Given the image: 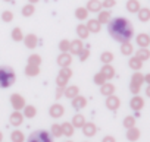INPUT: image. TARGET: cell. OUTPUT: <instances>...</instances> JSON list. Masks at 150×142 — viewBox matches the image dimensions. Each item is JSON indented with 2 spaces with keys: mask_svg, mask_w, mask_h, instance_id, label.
<instances>
[{
  "mask_svg": "<svg viewBox=\"0 0 150 142\" xmlns=\"http://www.w3.org/2000/svg\"><path fill=\"white\" fill-rule=\"evenodd\" d=\"M108 31H109L110 37L118 43L129 41L134 37V28H132L131 22L122 16L110 19L108 22Z\"/></svg>",
  "mask_w": 150,
  "mask_h": 142,
  "instance_id": "1",
  "label": "cell"
},
{
  "mask_svg": "<svg viewBox=\"0 0 150 142\" xmlns=\"http://www.w3.org/2000/svg\"><path fill=\"white\" fill-rule=\"evenodd\" d=\"M16 73L11 66H0V88H9L15 84Z\"/></svg>",
  "mask_w": 150,
  "mask_h": 142,
  "instance_id": "2",
  "label": "cell"
},
{
  "mask_svg": "<svg viewBox=\"0 0 150 142\" xmlns=\"http://www.w3.org/2000/svg\"><path fill=\"white\" fill-rule=\"evenodd\" d=\"M28 142H53V136L50 132L44 130V129H38L30 133V136L27 138Z\"/></svg>",
  "mask_w": 150,
  "mask_h": 142,
  "instance_id": "3",
  "label": "cell"
},
{
  "mask_svg": "<svg viewBox=\"0 0 150 142\" xmlns=\"http://www.w3.org/2000/svg\"><path fill=\"white\" fill-rule=\"evenodd\" d=\"M11 106L13 107V110H22L25 107V98L21 94L15 92L11 95Z\"/></svg>",
  "mask_w": 150,
  "mask_h": 142,
  "instance_id": "4",
  "label": "cell"
},
{
  "mask_svg": "<svg viewBox=\"0 0 150 142\" xmlns=\"http://www.w3.org/2000/svg\"><path fill=\"white\" fill-rule=\"evenodd\" d=\"M106 107L110 110V111H116L118 108H119V106H121V100L115 95V94H112V95H108L106 97Z\"/></svg>",
  "mask_w": 150,
  "mask_h": 142,
  "instance_id": "5",
  "label": "cell"
},
{
  "mask_svg": "<svg viewBox=\"0 0 150 142\" xmlns=\"http://www.w3.org/2000/svg\"><path fill=\"white\" fill-rule=\"evenodd\" d=\"M22 122H24V114H22L21 110H15L13 113H11V116H9V123H11L12 126L19 127V126L22 125Z\"/></svg>",
  "mask_w": 150,
  "mask_h": 142,
  "instance_id": "6",
  "label": "cell"
},
{
  "mask_svg": "<svg viewBox=\"0 0 150 142\" xmlns=\"http://www.w3.org/2000/svg\"><path fill=\"white\" fill-rule=\"evenodd\" d=\"M72 63V54L69 51H60V54L57 56V64L60 67H65V66H71Z\"/></svg>",
  "mask_w": 150,
  "mask_h": 142,
  "instance_id": "7",
  "label": "cell"
},
{
  "mask_svg": "<svg viewBox=\"0 0 150 142\" xmlns=\"http://www.w3.org/2000/svg\"><path fill=\"white\" fill-rule=\"evenodd\" d=\"M49 114H50V117H53V119L63 117V114H65V107H63L62 104H52L50 108H49Z\"/></svg>",
  "mask_w": 150,
  "mask_h": 142,
  "instance_id": "8",
  "label": "cell"
},
{
  "mask_svg": "<svg viewBox=\"0 0 150 142\" xmlns=\"http://www.w3.org/2000/svg\"><path fill=\"white\" fill-rule=\"evenodd\" d=\"M129 107H131L134 111L143 110V107H144V98L140 97L138 94H135V95L131 98V101H129Z\"/></svg>",
  "mask_w": 150,
  "mask_h": 142,
  "instance_id": "9",
  "label": "cell"
},
{
  "mask_svg": "<svg viewBox=\"0 0 150 142\" xmlns=\"http://www.w3.org/2000/svg\"><path fill=\"white\" fill-rule=\"evenodd\" d=\"M81 129H83L84 136H87V138H93V136L97 133V126H96L93 122H86Z\"/></svg>",
  "mask_w": 150,
  "mask_h": 142,
  "instance_id": "10",
  "label": "cell"
},
{
  "mask_svg": "<svg viewBox=\"0 0 150 142\" xmlns=\"http://www.w3.org/2000/svg\"><path fill=\"white\" fill-rule=\"evenodd\" d=\"M84 48V44H83V40L81 38H77V40H72L71 41V45H69V53L71 54H77Z\"/></svg>",
  "mask_w": 150,
  "mask_h": 142,
  "instance_id": "11",
  "label": "cell"
},
{
  "mask_svg": "<svg viewBox=\"0 0 150 142\" xmlns=\"http://www.w3.org/2000/svg\"><path fill=\"white\" fill-rule=\"evenodd\" d=\"M127 139L129 141V142H135V141H138L140 139V136H141V132H140V129L138 127H135V126H132V127H129V129H127Z\"/></svg>",
  "mask_w": 150,
  "mask_h": 142,
  "instance_id": "12",
  "label": "cell"
},
{
  "mask_svg": "<svg viewBox=\"0 0 150 142\" xmlns=\"http://www.w3.org/2000/svg\"><path fill=\"white\" fill-rule=\"evenodd\" d=\"M72 107L75 108V110H81V108H84L86 106H87V98L86 97H83V95H77V97H74L72 100Z\"/></svg>",
  "mask_w": 150,
  "mask_h": 142,
  "instance_id": "13",
  "label": "cell"
},
{
  "mask_svg": "<svg viewBox=\"0 0 150 142\" xmlns=\"http://www.w3.org/2000/svg\"><path fill=\"white\" fill-rule=\"evenodd\" d=\"M86 27H87V29L90 31V34H97V32H100V29H102V24H100L97 19H88L87 24H86Z\"/></svg>",
  "mask_w": 150,
  "mask_h": 142,
  "instance_id": "14",
  "label": "cell"
},
{
  "mask_svg": "<svg viewBox=\"0 0 150 142\" xmlns=\"http://www.w3.org/2000/svg\"><path fill=\"white\" fill-rule=\"evenodd\" d=\"M24 44H25V47L27 48H35L37 45H38V38H37V35H34V34H28V35H25L24 37Z\"/></svg>",
  "mask_w": 150,
  "mask_h": 142,
  "instance_id": "15",
  "label": "cell"
},
{
  "mask_svg": "<svg viewBox=\"0 0 150 142\" xmlns=\"http://www.w3.org/2000/svg\"><path fill=\"white\" fill-rule=\"evenodd\" d=\"M135 43L138 47H149L150 45V35L146 32H141L135 37Z\"/></svg>",
  "mask_w": 150,
  "mask_h": 142,
  "instance_id": "16",
  "label": "cell"
},
{
  "mask_svg": "<svg viewBox=\"0 0 150 142\" xmlns=\"http://www.w3.org/2000/svg\"><path fill=\"white\" fill-rule=\"evenodd\" d=\"M100 72L105 75V78H106L108 81H110V79H113V78H115V67H113L110 63L103 64V67H102Z\"/></svg>",
  "mask_w": 150,
  "mask_h": 142,
  "instance_id": "17",
  "label": "cell"
},
{
  "mask_svg": "<svg viewBox=\"0 0 150 142\" xmlns=\"http://www.w3.org/2000/svg\"><path fill=\"white\" fill-rule=\"evenodd\" d=\"M80 94V88L77 85H71V87H65V92H63V97L72 100L74 97H77Z\"/></svg>",
  "mask_w": 150,
  "mask_h": 142,
  "instance_id": "18",
  "label": "cell"
},
{
  "mask_svg": "<svg viewBox=\"0 0 150 142\" xmlns=\"http://www.w3.org/2000/svg\"><path fill=\"white\" fill-rule=\"evenodd\" d=\"M100 92H102V95H105V97L112 95V94H115V85L110 84V82H105L103 85H100Z\"/></svg>",
  "mask_w": 150,
  "mask_h": 142,
  "instance_id": "19",
  "label": "cell"
},
{
  "mask_svg": "<svg viewBox=\"0 0 150 142\" xmlns=\"http://www.w3.org/2000/svg\"><path fill=\"white\" fill-rule=\"evenodd\" d=\"M135 57H138L141 62H146L150 59V50L149 47H140L137 51H135Z\"/></svg>",
  "mask_w": 150,
  "mask_h": 142,
  "instance_id": "20",
  "label": "cell"
},
{
  "mask_svg": "<svg viewBox=\"0 0 150 142\" xmlns=\"http://www.w3.org/2000/svg\"><path fill=\"white\" fill-rule=\"evenodd\" d=\"M86 8L88 12H100L103 6H102V2H99V0H88Z\"/></svg>",
  "mask_w": 150,
  "mask_h": 142,
  "instance_id": "21",
  "label": "cell"
},
{
  "mask_svg": "<svg viewBox=\"0 0 150 142\" xmlns=\"http://www.w3.org/2000/svg\"><path fill=\"white\" fill-rule=\"evenodd\" d=\"M86 122H87V120H86V116H83V114H75V116L72 117V122H71V123L74 125L75 129H81Z\"/></svg>",
  "mask_w": 150,
  "mask_h": 142,
  "instance_id": "22",
  "label": "cell"
},
{
  "mask_svg": "<svg viewBox=\"0 0 150 142\" xmlns=\"http://www.w3.org/2000/svg\"><path fill=\"white\" fill-rule=\"evenodd\" d=\"M22 110H24L22 114H24V117H27V119H33V117L37 116V108H35L34 106H31V104H25V107H24Z\"/></svg>",
  "mask_w": 150,
  "mask_h": 142,
  "instance_id": "23",
  "label": "cell"
},
{
  "mask_svg": "<svg viewBox=\"0 0 150 142\" xmlns=\"http://www.w3.org/2000/svg\"><path fill=\"white\" fill-rule=\"evenodd\" d=\"M137 15H138V21L140 22H149L150 21V9L149 8H140Z\"/></svg>",
  "mask_w": 150,
  "mask_h": 142,
  "instance_id": "24",
  "label": "cell"
},
{
  "mask_svg": "<svg viewBox=\"0 0 150 142\" xmlns=\"http://www.w3.org/2000/svg\"><path fill=\"white\" fill-rule=\"evenodd\" d=\"M121 53L124 56H131L134 53V45L129 43V41H124L121 43Z\"/></svg>",
  "mask_w": 150,
  "mask_h": 142,
  "instance_id": "25",
  "label": "cell"
},
{
  "mask_svg": "<svg viewBox=\"0 0 150 142\" xmlns=\"http://www.w3.org/2000/svg\"><path fill=\"white\" fill-rule=\"evenodd\" d=\"M128 66H129V69H132V70H140V69H143V62L138 59V57H129V60H128Z\"/></svg>",
  "mask_w": 150,
  "mask_h": 142,
  "instance_id": "26",
  "label": "cell"
},
{
  "mask_svg": "<svg viewBox=\"0 0 150 142\" xmlns=\"http://www.w3.org/2000/svg\"><path fill=\"white\" fill-rule=\"evenodd\" d=\"M60 126H62V135H65V136H68V138L74 135V132H75V127H74V125H72V123H69V122H65V123H62Z\"/></svg>",
  "mask_w": 150,
  "mask_h": 142,
  "instance_id": "27",
  "label": "cell"
},
{
  "mask_svg": "<svg viewBox=\"0 0 150 142\" xmlns=\"http://www.w3.org/2000/svg\"><path fill=\"white\" fill-rule=\"evenodd\" d=\"M140 2L138 0H128L127 2V10L129 12V13H137L138 10H140Z\"/></svg>",
  "mask_w": 150,
  "mask_h": 142,
  "instance_id": "28",
  "label": "cell"
},
{
  "mask_svg": "<svg viewBox=\"0 0 150 142\" xmlns=\"http://www.w3.org/2000/svg\"><path fill=\"white\" fill-rule=\"evenodd\" d=\"M25 75L27 76H30V78H33V76H37L38 73H40V66H34V64H27V67H25Z\"/></svg>",
  "mask_w": 150,
  "mask_h": 142,
  "instance_id": "29",
  "label": "cell"
},
{
  "mask_svg": "<svg viewBox=\"0 0 150 142\" xmlns=\"http://www.w3.org/2000/svg\"><path fill=\"white\" fill-rule=\"evenodd\" d=\"M88 10H87V8H77L75 9V18H77L78 21H86L87 18H88Z\"/></svg>",
  "mask_w": 150,
  "mask_h": 142,
  "instance_id": "30",
  "label": "cell"
},
{
  "mask_svg": "<svg viewBox=\"0 0 150 142\" xmlns=\"http://www.w3.org/2000/svg\"><path fill=\"white\" fill-rule=\"evenodd\" d=\"M34 12H35V8H34V5H33V3H28V5L22 6V9H21V15H22V16H25V18L33 16V15H34Z\"/></svg>",
  "mask_w": 150,
  "mask_h": 142,
  "instance_id": "31",
  "label": "cell"
},
{
  "mask_svg": "<svg viewBox=\"0 0 150 142\" xmlns=\"http://www.w3.org/2000/svg\"><path fill=\"white\" fill-rule=\"evenodd\" d=\"M99 16H97V21L100 24H108L110 19H112V15H110V10H100L97 12Z\"/></svg>",
  "mask_w": 150,
  "mask_h": 142,
  "instance_id": "32",
  "label": "cell"
},
{
  "mask_svg": "<svg viewBox=\"0 0 150 142\" xmlns=\"http://www.w3.org/2000/svg\"><path fill=\"white\" fill-rule=\"evenodd\" d=\"M77 35H78V38H81V40H86V38H88V35H90V31L87 29V27H86L84 24H80V25L77 27Z\"/></svg>",
  "mask_w": 150,
  "mask_h": 142,
  "instance_id": "33",
  "label": "cell"
},
{
  "mask_svg": "<svg viewBox=\"0 0 150 142\" xmlns=\"http://www.w3.org/2000/svg\"><path fill=\"white\" fill-rule=\"evenodd\" d=\"M11 38H12L15 43H19V41H22V40H24L22 29H21L19 27H15V28L12 29V32H11Z\"/></svg>",
  "mask_w": 150,
  "mask_h": 142,
  "instance_id": "34",
  "label": "cell"
},
{
  "mask_svg": "<svg viewBox=\"0 0 150 142\" xmlns=\"http://www.w3.org/2000/svg\"><path fill=\"white\" fill-rule=\"evenodd\" d=\"M131 82L141 87V85L144 84V75L140 72V70H134V73H132V76H131Z\"/></svg>",
  "mask_w": 150,
  "mask_h": 142,
  "instance_id": "35",
  "label": "cell"
},
{
  "mask_svg": "<svg viewBox=\"0 0 150 142\" xmlns=\"http://www.w3.org/2000/svg\"><path fill=\"white\" fill-rule=\"evenodd\" d=\"M11 141H12V142H24V141H25V135H24L19 129H15V130L11 133Z\"/></svg>",
  "mask_w": 150,
  "mask_h": 142,
  "instance_id": "36",
  "label": "cell"
},
{
  "mask_svg": "<svg viewBox=\"0 0 150 142\" xmlns=\"http://www.w3.org/2000/svg\"><path fill=\"white\" fill-rule=\"evenodd\" d=\"M113 59H115V56H113V53H112V51H103V53L100 54V60H102V63H103V64L112 63V62H113Z\"/></svg>",
  "mask_w": 150,
  "mask_h": 142,
  "instance_id": "37",
  "label": "cell"
},
{
  "mask_svg": "<svg viewBox=\"0 0 150 142\" xmlns=\"http://www.w3.org/2000/svg\"><path fill=\"white\" fill-rule=\"evenodd\" d=\"M50 133H52L53 138H60L62 136V126L57 125V123H53L52 129H50Z\"/></svg>",
  "mask_w": 150,
  "mask_h": 142,
  "instance_id": "38",
  "label": "cell"
},
{
  "mask_svg": "<svg viewBox=\"0 0 150 142\" xmlns=\"http://www.w3.org/2000/svg\"><path fill=\"white\" fill-rule=\"evenodd\" d=\"M106 81H108V79L105 78V75H103L102 72H99V73H96V75L93 76V82H94L96 85H99V87H100V85H103Z\"/></svg>",
  "mask_w": 150,
  "mask_h": 142,
  "instance_id": "39",
  "label": "cell"
},
{
  "mask_svg": "<svg viewBox=\"0 0 150 142\" xmlns=\"http://www.w3.org/2000/svg\"><path fill=\"white\" fill-rule=\"evenodd\" d=\"M122 125H124V127H127V129L135 126V117H134V116H127V117L122 120Z\"/></svg>",
  "mask_w": 150,
  "mask_h": 142,
  "instance_id": "40",
  "label": "cell"
},
{
  "mask_svg": "<svg viewBox=\"0 0 150 142\" xmlns=\"http://www.w3.org/2000/svg\"><path fill=\"white\" fill-rule=\"evenodd\" d=\"M28 64H34V66H40L41 64V57L38 54H31L28 57Z\"/></svg>",
  "mask_w": 150,
  "mask_h": 142,
  "instance_id": "41",
  "label": "cell"
},
{
  "mask_svg": "<svg viewBox=\"0 0 150 142\" xmlns=\"http://www.w3.org/2000/svg\"><path fill=\"white\" fill-rule=\"evenodd\" d=\"M78 56H80V62H86V60L90 57V48H88V47H84V48L78 53Z\"/></svg>",
  "mask_w": 150,
  "mask_h": 142,
  "instance_id": "42",
  "label": "cell"
},
{
  "mask_svg": "<svg viewBox=\"0 0 150 142\" xmlns=\"http://www.w3.org/2000/svg\"><path fill=\"white\" fill-rule=\"evenodd\" d=\"M59 75L63 76V78H66V79H69V78L72 76V70L69 69V66H65V67H62V69L59 70Z\"/></svg>",
  "mask_w": 150,
  "mask_h": 142,
  "instance_id": "43",
  "label": "cell"
},
{
  "mask_svg": "<svg viewBox=\"0 0 150 142\" xmlns=\"http://www.w3.org/2000/svg\"><path fill=\"white\" fill-rule=\"evenodd\" d=\"M69 45H71V41L65 38V40H60V43H59L57 47H59L60 51H69Z\"/></svg>",
  "mask_w": 150,
  "mask_h": 142,
  "instance_id": "44",
  "label": "cell"
},
{
  "mask_svg": "<svg viewBox=\"0 0 150 142\" xmlns=\"http://www.w3.org/2000/svg\"><path fill=\"white\" fill-rule=\"evenodd\" d=\"M2 21L3 22H12L13 21V13L11 10H3L2 13Z\"/></svg>",
  "mask_w": 150,
  "mask_h": 142,
  "instance_id": "45",
  "label": "cell"
},
{
  "mask_svg": "<svg viewBox=\"0 0 150 142\" xmlns=\"http://www.w3.org/2000/svg\"><path fill=\"white\" fill-rule=\"evenodd\" d=\"M68 81H69V79H66V78H63V76L57 75V78H56V85H57V87L65 88V87H68Z\"/></svg>",
  "mask_w": 150,
  "mask_h": 142,
  "instance_id": "46",
  "label": "cell"
},
{
  "mask_svg": "<svg viewBox=\"0 0 150 142\" xmlns=\"http://www.w3.org/2000/svg\"><path fill=\"white\" fill-rule=\"evenodd\" d=\"M116 5V0H105V2H102V6L105 9H110Z\"/></svg>",
  "mask_w": 150,
  "mask_h": 142,
  "instance_id": "47",
  "label": "cell"
},
{
  "mask_svg": "<svg viewBox=\"0 0 150 142\" xmlns=\"http://www.w3.org/2000/svg\"><path fill=\"white\" fill-rule=\"evenodd\" d=\"M140 90H141V87L140 85H137V84H132V82H129V91L135 95V94H138L140 92Z\"/></svg>",
  "mask_w": 150,
  "mask_h": 142,
  "instance_id": "48",
  "label": "cell"
},
{
  "mask_svg": "<svg viewBox=\"0 0 150 142\" xmlns=\"http://www.w3.org/2000/svg\"><path fill=\"white\" fill-rule=\"evenodd\" d=\"M63 92H65V88L57 87V90H56V98H57V100H59V98H62V97H63Z\"/></svg>",
  "mask_w": 150,
  "mask_h": 142,
  "instance_id": "49",
  "label": "cell"
},
{
  "mask_svg": "<svg viewBox=\"0 0 150 142\" xmlns=\"http://www.w3.org/2000/svg\"><path fill=\"white\" fill-rule=\"evenodd\" d=\"M102 142H116V139H115L113 136H110V135H108V136H105V138L102 139Z\"/></svg>",
  "mask_w": 150,
  "mask_h": 142,
  "instance_id": "50",
  "label": "cell"
},
{
  "mask_svg": "<svg viewBox=\"0 0 150 142\" xmlns=\"http://www.w3.org/2000/svg\"><path fill=\"white\" fill-rule=\"evenodd\" d=\"M144 82H146L147 85H150V73H147V75H144Z\"/></svg>",
  "mask_w": 150,
  "mask_h": 142,
  "instance_id": "51",
  "label": "cell"
},
{
  "mask_svg": "<svg viewBox=\"0 0 150 142\" xmlns=\"http://www.w3.org/2000/svg\"><path fill=\"white\" fill-rule=\"evenodd\" d=\"M146 95L150 98V85H147V88H146Z\"/></svg>",
  "mask_w": 150,
  "mask_h": 142,
  "instance_id": "52",
  "label": "cell"
},
{
  "mask_svg": "<svg viewBox=\"0 0 150 142\" xmlns=\"http://www.w3.org/2000/svg\"><path fill=\"white\" fill-rule=\"evenodd\" d=\"M28 2H30V3H33V5H34V3H37V2H40V0H28Z\"/></svg>",
  "mask_w": 150,
  "mask_h": 142,
  "instance_id": "53",
  "label": "cell"
},
{
  "mask_svg": "<svg viewBox=\"0 0 150 142\" xmlns=\"http://www.w3.org/2000/svg\"><path fill=\"white\" fill-rule=\"evenodd\" d=\"M2 141H3V133L0 132V142H2Z\"/></svg>",
  "mask_w": 150,
  "mask_h": 142,
  "instance_id": "54",
  "label": "cell"
},
{
  "mask_svg": "<svg viewBox=\"0 0 150 142\" xmlns=\"http://www.w3.org/2000/svg\"><path fill=\"white\" fill-rule=\"evenodd\" d=\"M3 2H12V0H3Z\"/></svg>",
  "mask_w": 150,
  "mask_h": 142,
  "instance_id": "55",
  "label": "cell"
},
{
  "mask_svg": "<svg viewBox=\"0 0 150 142\" xmlns=\"http://www.w3.org/2000/svg\"><path fill=\"white\" fill-rule=\"evenodd\" d=\"M65 142H72V141H65Z\"/></svg>",
  "mask_w": 150,
  "mask_h": 142,
  "instance_id": "56",
  "label": "cell"
},
{
  "mask_svg": "<svg viewBox=\"0 0 150 142\" xmlns=\"http://www.w3.org/2000/svg\"><path fill=\"white\" fill-rule=\"evenodd\" d=\"M84 142H88V141H84Z\"/></svg>",
  "mask_w": 150,
  "mask_h": 142,
  "instance_id": "57",
  "label": "cell"
},
{
  "mask_svg": "<svg viewBox=\"0 0 150 142\" xmlns=\"http://www.w3.org/2000/svg\"><path fill=\"white\" fill-rule=\"evenodd\" d=\"M149 35H150V34H149Z\"/></svg>",
  "mask_w": 150,
  "mask_h": 142,
  "instance_id": "58",
  "label": "cell"
}]
</instances>
